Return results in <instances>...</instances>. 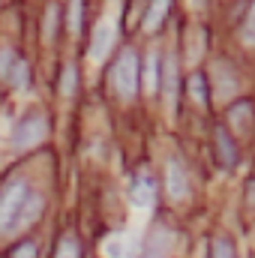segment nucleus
<instances>
[{"label": "nucleus", "mask_w": 255, "mask_h": 258, "mask_svg": "<svg viewBox=\"0 0 255 258\" xmlns=\"http://www.w3.org/2000/svg\"><path fill=\"white\" fill-rule=\"evenodd\" d=\"M246 198H249V204H255V180H249V186H246Z\"/></svg>", "instance_id": "obj_23"}, {"label": "nucleus", "mask_w": 255, "mask_h": 258, "mask_svg": "<svg viewBox=\"0 0 255 258\" xmlns=\"http://www.w3.org/2000/svg\"><path fill=\"white\" fill-rule=\"evenodd\" d=\"M57 30H60V6L57 3H48L45 21H42V33H45V39H54Z\"/></svg>", "instance_id": "obj_14"}, {"label": "nucleus", "mask_w": 255, "mask_h": 258, "mask_svg": "<svg viewBox=\"0 0 255 258\" xmlns=\"http://www.w3.org/2000/svg\"><path fill=\"white\" fill-rule=\"evenodd\" d=\"M138 72H141L138 54L132 48L120 51L117 63L111 69V81H114V90H117L120 99H135V93H138Z\"/></svg>", "instance_id": "obj_2"}, {"label": "nucleus", "mask_w": 255, "mask_h": 258, "mask_svg": "<svg viewBox=\"0 0 255 258\" xmlns=\"http://www.w3.org/2000/svg\"><path fill=\"white\" fill-rule=\"evenodd\" d=\"M30 198V183L24 177H12L3 189H0V231L9 234L18 228V219H21V210Z\"/></svg>", "instance_id": "obj_1"}, {"label": "nucleus", "mask_w": 255, "mask_h": 258, "mask_svg": "<svg viewBox=\"0 0 255 258\" xmlns=\"http://www.w3.org/2000/svg\"><path fill=\"white\" fill-rule=\"evenodd\" d=\"M213 156H216V162L222 165V168H234L237 165V144H234V138L228 135V129L225 126H216L213 132Z\"/></svg>", "instance_id": "obj_5"}, {"label": "nucleus", "mask_w": 255, "mask_h": 258, "mask_svg": "<svg viewBox=\"0 0 255 258\" xmlns=\"http://www.w3.org/2000/svg\"><path fill=\"white\" fill-rule=\"evenodd\" d=\"M240 36H243L246 45H255V3L249 9V15H246V21H243V27H240Z\"/></svg>", "instance_id": "obj_20"}, {"label": "nucleus", "mask_w": 255, "mask_h": 258, "mask_svg": "<svg viewBox=\"0 0 255 258\" xmlns=\"http://www.w3.org/2000/svg\"><path fill=\"white\" fill-rule=\"evenodd\" d=\"M228 123L237 129V132H252L255 129V108L249 99H240L228 108Z\"/></svg>", "instance_id": "obj_7"}, {"label": "nucleus", "mask_w": 255, "mask_h": 258, "mask_svg": "<svg viewBox=\"0 0 255 258\" xmlns=\"http://www.w3.org/2000/svg\"><path fill=\"white\" fill-rule=\"evenodd\" d=\"M15 90H24L27 84H30V63L24 60V57H18L15 66H12V72H9V78H6Z\"/></svg>", "instance_id": "obj_12"}, {"label": "nucleus", "mask_w": 255, "mask_h": 258, "mask_svg": "<svg viewBox=\"0 0 255 258\" xmlns=\"http://www.w3.org/2000/svg\"><path fill=\"white\" fill-rule=\"evenodd\" d=\"M48 135V120H45V114H39V111H33V114H27L15 132H12V147L15 150H30V147H36V144H42V138Z\"/></svg>", "instance_id": "obj_3"}, {"label": "nucleus", "mask_w": 255, "mask_h": 258, "mask_svg": "<svg viewBox=\"0 0 255 258\" xmlns=\"http://www.w3.org/2000/svg\"><path fill=\"white\" fill-rule=\"evenodd\" d=\"M186 93H189V99L195 105L207 108V78H204V72H192L189 81H186Z\"/></svg>", "instance_id": "obj_10"}, {"label": "nucleus", "mask_w": 255, "mask_h": 258, "mask_svg": "<svg viewBox=\"0 0 255 258\" xmlns=\"http://www.w3.org/2000/svg\"><path fill=\"white\" fill-rule=\"evenodd\" d=\"M81 12H84V0H69V15H66V21H69L72 33L81 30Z\"/></svg>", "instance_id": "obj_18"}, {"label": "nucleus", "mask_w": 255, "mask_h": 258, "mask_svg": "<svg viewBox=\"0 0 255 258\" xmlns=\"http://www.w3.org/2000/svg\"><path fill=\"white\" fill-rule=\"evenodd\" d=\"M129 198H132L135 207H150V204H153V198H156V183H153V177H150L147 168L135 174L132 189H129Z\"/></svg>", "instance_id": "obj_6"}, {"label": "nucleus", "mask_w": 255, "mask_h": 258, "mask_svg": "<svg viewBox=\"0 0 255 258\" xmlns=\"http://www.w3.org/2000/svg\"><path fill=\"white\" fill-rule=\"evenodd\" d=\"M168 240H171V237H168L165 231H159V228H156V231L147 237V255H144V258H162V255H165V249H168Z\"/></svg>", "instance_id": "obj_13"}, {"label": "nucleus", "mask_w": 255, "mask_h": 258, "mask_svg": "<svg viewBox=\"0 0 255 258\" xmlns=\"http://www.w3.org/2000/svg\"><path fill=\"white\" fill-rule=\"evenodd\" d=\"M75 90H78V66L66 63L63 75H60V96H72Z\"/></svg>", "instance_id": "obj_16"}, {"label": "nucleus", "mask_w": 255, "mask_h": 258, "mask_svg": "<svg viewBox=\"0 0 255 258\" xmlns=\"http://www.w3.org/2000/svg\"><path fill=\"white\" fill-rule=\"evenodd\" d=\"M210 258H237V249H234V240L228 234H216L210 240Z\"/></svg>", "instance_id": "obj_11"}, {"label": "nucleus", "mask_w": 255, "mask_h": 258, "mask_svg": "<svg viewBox=\"0 0 255 258\" xmlns=\"http://www.w3.org/2000/svg\"><path fill=\"white\" fill-rule=\"evenodd\" d=\"M168 9H171V0H150L147 9H144V18H141V27L147 33H156L162 27V21L168 18Z\"/></svg>", "instance_id": "obj_8"}, {"label": "nucleus", "mask_w": 255, "mask_h": 258, "mask_svg": "<svg viewBox=\"0 0 255 258\" xmlns=\"http://www.w3.org/2000/svg\"><path fill=\"white\" fill-rule=\"evenodd\" d=\"M111 42H114V24H111V21H102V24L96 27V33H93V42H90V57H93V60H102V57L108 54Z\"/></svg>", "instance_id": "obj_9"}, {"label": "nucleus", "mask_w": 255, "mask_h": 258, "mask_svg": "<svg viewBox=\"0 0 255 258\" xmlns=\"http://www.w3.org/2000/svg\"><path fill=\"white\" fill-rule=\"evenodd\" d=\"M156 66H159L156 54H150V57H147V90H156V81H159V75H156Z\"/></svg>", "instance_id": "obj_21"}, {"label": "nucleus", "mask_w": 255, "mask_h": 258, "mask_svg": "<svg viewBox=\"0 0 255 258\" xmlns=\"http://www.w3.org/2000/svg\"><path fill=\"white\" fill-rule=\"evenodd\" d=\"M12 258H36V243H30V240L27 243H18Z\"/></svg>", "instance_id": "obj_22"}, {"label": "nucleus", "mask_w": 255, "mask_h": 258, "mask_svg": "<svg viewBox=\"0 0 255 258\" xmlns=\"http://www.w3.org/2000/svg\"><path fill=\"white\" fill-rule=\"evenodd\" d=\"M54 258H81V240L75 234H66L63 240L57 243V255Z\"/></svg>", "instance_id": "obj_17"}, {"label": "nucleus", "mask_w": 255, "mask_h": 258, "mask_svg": "<svg viewBox=\"0 0 255 258\" xmlns=\"http://www.w3.org/2000/svg\"><path fill=\"white\" fill-rule=\"evenodd\" d=\"M162 87L168 96H174V87H177V60L174 54H168V60L162 63Z\"/></svg>", "instance_id": "obj_15"}, {"label": "nucleus", "mask_w": 255, "mask_h": 258, "mask_svg": "<svg viewBox=\"0 0 255 258\" xmlns=\"http://www.w3.org/2000/svg\"><path fill=\"white\" fill-rule=\"evenodd\" d=\"M165 192L171 201H186L192 192V180H189V168L183 165L180 156H171L165 162Z\"/></svg>", "instance_id": "obj_4"}, {"label": "nucleus", "mask_w": 255, "mask_h": 258, "mask_svg": "<svg viewBox=\"0 0 255 258\" xmlns=\"http://www.w3.org/2000/svg\"><path fill=\"white\" fill-rule=\"evenodd\" d=\"M15 60H18V54H15L12 48H3V51H0V78H3V81L9 78V72H12Z\"/></svg>", "instance_id": "obj_19"}]
</instances>
